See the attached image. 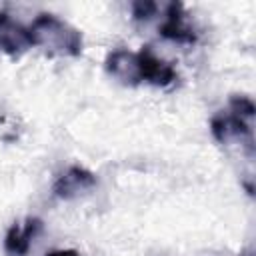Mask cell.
Returning <instances> with one entry per match:
<instances>
[{"mask_svg": "<svg viewBox=\"0 0 256 256\" xmlns=\"http://www.w3.org/2000/svg\"><path fill=\"white\" fill-rule=\"evenodd\" d=\"M106 72L126 86L150 84L156 88H166L178 80V72L170 62L156 56L150 46L140 48L138 52L114 50L106 56Z\"/></svg>", "mask_w": 256, "mask_h": 256, "instance_id": "cell-1", "label": "cell"}, {"mask_svg": "<svg viewBox=\"0 0 256 256\" xmlns=\"http://www.w3.org/2000/svg\"><path fill=\"white\" fill-rule=\"evenodd\" d=\"M32 46L46 50L54 56H80L84 42L80 30L54 14H38L28 26Z\"/></svg>", "mask_w": 256, "mask_h": 256, "instance_id": "cell-2", "label": "cell"}, {"mask_svg": "<svg viewBox=\"0 0 256 256\" xmlns=\"http://www.w3.org/2000/svg\"><path fill=\"white\" fill-rule=\"evenodd\" d=\"M256 106L246 96H232L226 110H220L210 120V132L216 142L228 144L232 140H246L252 144V120Z\"/></svg>", "mask_w": 256, "mask_h": 256, "instance_id": "cell-3", "label": "cell"}, {"mask_svg": "<svg viewBox=\"0 0 256 256\" xmlns=\"http://www.w3.org/2000/svg\"><path fill=\"white\" fill-rule=\"evenodd\" d=\"M94 186H96V176L90 170H86L84 166H70L54 180L52 192L62 200H72L78 198L80 194H86Z\"/></svg>", "mask_w": 256, "mask_h": 256, "instance_id": "cell-4", "label": "cell"}, {"mask_svg": "<svg viewBox=\"0 0 256 256\" xmlns=\"http://www.w3.org/2000/svg\"><path fill=\"white\" fill-rule=\"evenodd\" d=\"M28 48H32L28 26H22L6 12H0V52L8 56H20Z\"/></svg>", "mask_w": 256, "mask_h": 256, "instance_id": "cell-5", "label": "cell"}, {"mask_svg": "<svg viewBox=\"0 0 256 256\" xmlns=\"http://www.w3.org/2000/svg\"><path fill=\"white\" fill-rule=\"evenodd\" d=\"M42 228L44 224L40 218H26L22 224H12L4 236V252L8 256H26Z\"/></svg>", "mask_w": 256, "mask_h": 256, "instance_id": "cell-6", "label": "cell"}, {"mask_svg": "<svg viewBox=\"0 0 256 256\" xmlns=\"http://www.w3.org/2000/svg\"><path fill=\"white\" fill-rule=\"evenodd\" d=\"M160 36L178 44H194L196 42V32L188 26L184 6L182 2H170L166 6V16L164 22L160 24Z\"/></svg>", "mask_w": 256, "mask_h": 256, "instance_id": "cell-7", "label": "cell"}, {"mask_svg": "<svg viewBox=\"0 0 256 256\" xmlns=\"http://www.w3.org/2000/svg\"><path fill=\"white\" fill-rule=\"evenodd\" d=\"M158 10V6L154 2H134L132 4V16L134 20H148L154 16V12Z\"/></svg>", "mask_w": 256, "mask_h": 256, "instance_id": "cell-8", "label": "cell"}, {"mask_svg": "<svg viewBox=\"0 0 256 256\" xmlns=\"http://www.w3.org/2000/svg\"><path fill=\"white\" fill-rule=\"evenodd\" d=\"M44 256H80V252H76V250H52Z\"/></svg>", "mask_w": 256, "mask_h": 256, "instance_id": "cell-9", "label": "cell"}]
</instances>
